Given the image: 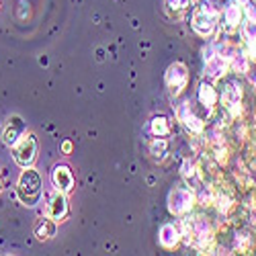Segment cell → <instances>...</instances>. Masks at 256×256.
Instances as JSON below:
<instances>
[{
	"label": "cell",
	"instance_id": "6da1fadb",
	"mask_svg": "<svg viewBox=\"0 0 256 256\" xmlns=\"http://www.w3.org/2000/svg\"><path fill=\"white\" fill-rule=\"evenodd\" d=\"M220 8L216 2L211 0H203L199 6H195L193 16H190V27L193 31L201 37H209L218 27V20H220Z\"/></svg>",
	"mask_w": 256,
	"mask_h": 256
},
{
	"label": "cell",
	"instance_id": "7a4b0ae2",
	"mask_svg": "<svg viewBox=\"0 0 256 256\" xmlns=\"http://www.w3.org/2000/svg\"><path fill=\"white\" fill-rule=\"evenodd\" d=\"M16 195L20 199V203L27 207H35L41 199V176L37 170H33L31 166L23 170V174L18 178L16 184Z\"/></svg>",
	"mask_w": 256,
	"mask_h": 256
},
{
	"label": "cell",
	"instance_id": "3957f363",
	"mask_svg": "<svg viewBox=\"0 0 256 256\" xmlns=\"http://www.w3.org/2000/svg\"><path fill=\"white\" fill-rule=\"evenodd\" d=\"M12 158L20 168L33 166V162L37 158V140H35L33 134L25 132L16 140V144L12 146Z\"/></svg>",
	"mask_w": 256,
	"mask_h": 256
},
{
	"label": "cell",
	"instance_id": "277c9868",
	"mask_svg": "<svg viewBox=\"0 0 256 256\" xmlns=\"http://www.w3.org/2000/svg\"><path fill=\"white\" fill-rule=\"evenodd\" d=\"M195 205V195L188 188H174L168 195V211L174 216H184L193 209Z\"/></svg>",
	"mask_w": 256,
	"mask_h": 256
},
{
	"label": "cell",
	"instance_id": "5b68a950",
	"mask_svg": "<svg viewBox=\"0 0 256 256\" xmlns=\"http://www.w3.org/2000/svg\"><path fill=\"white\" fill-rule=\"evenodd\" d=\"M188 82V70L182 62H174L172 66L166 70V86L172 96H178Z\"/></svg>",
	"mask_w": 256,
	"mask_h": 256
},
{
	"label": "cell",
	"instance_id": "8992f818",
	"mask_svg": "<svg viewBox=\"0 0 256 256\" xmlns=\"http://www.w3.org/2000/svg\"><path fill=\"white\" fill-rule=\"evenodd\" d=\"M240 100H242V86L238 82H228L222 92V102L230 115L240 113Z\"/></svg>",
	"mask_w": 256,
	"mask_h": 256
},
{
	"label": "cell",
	"instance_id": "52a82bcc",
	"mask_svg": "<svg viewBox=\"0 0 256 256\" xmlns=\"http://www.w3.org/2000/svg\"><path fill=\"white\" fill-rule=\"evenodd\" d=\"M244 18V10H242V6L236 2V0H232V2L224 8V14H222V27H224V33L226 35H230V33H234L236 29H240V20Z\"/></svg>",
	"mask_w": 256,
	"mask_h": 256
},
{
	"label": "cell",
	"instance_id": "ba28073f",
	"mask_svg": "<svg viewBox=\"0 0 256 256\" xmlns=\"http://www.w3.org/2000/svg\"><path fill=\"white\" fill-rule=\"evenodd\" d=\"M68 199H66V193H60V190H56V193L50 197V203L46 207V216L52 218L54 222H62V220H66L68 216Z\"/></svg>",
	"mask_w": 256,
	"mask_h": 256
},
{
	"label": "cell",
	"instance_id": "9c48e42d",
	"mask_svg": "<svg viewBox=\"0 0 256 256\" xmlns=\"http://www.w3.org/2000/svg\"><path fill=\"white\" fill-rule=\"evenodd\" d=\"M176 117H178V121L186 127V130H188L190 134H203L205 123L201 121V117H197V115H195V111L188 106V102L178 104V109H176Z\"/></svg>",
	"mask_w": 256,
	"mask_h": 256
},
{
	"label": "cell",
	"instance_id": "30bf717a",
	"mask_svg": "<svg viewBox=\"0 0 256 256\" xmlns=\"http://www.w3.org/2000/svg\"><path fill=\"white\" fill-rule=\"evenodd\" d=\"M52 182H54L56 190L68 195L70 190L74 188V174H72V170H70L66 164H58V166L52 170Z\"/></svg>",
	"mask_w": 256,
	"mask_h": 256
},
{
	"label": "cell",
	"instance_id": "8fae6325",
	"mask_svg": "<svg viewBox=\"0 0 256 256\" xmlns=\"http://www.w3.org/2000/svg\"><path fill=\"white\" fill-rule=\"evenodd\" d=\"M27 132V125H25V121L20 119L18 115H14V117H10V121H8V125L4 127V132H2V142L6 144V146H14L16 144V140L20 138Z\"/></svg>",
	"mask_w": 256,
	"mask_h": 256
},
{
	"label": "cell",
	"instance_id": "7c38bea8",
	"mask_svg": "<svg viewBox=\"0 0 256 256\" xmlns=\"http://www.w3.org/2000/svg\"><path fill=\"white\" fill-rule=\"evenodd\" d=\"M158 240H160V244L164 246V248H174V246H178V242L182 240V232L176 228V226H172V224H164L162 228H160V232H158Z\"/></svg>",
	"mask_w": 256,
	"mask_h": 256
},
{
	"label": "cell",
	"instance_id": "4fadbf2b",
	"mask_svg": "<svg viewBox=\"0 0 256 256\" xmlns=\"http://www.w3.org/2000/svg\"><path fill=\"white\" fill-rule=\"evenodd\" d=\"M230 68V62L224 60L222 56H213L209 60H205V74L211 78V80H218V78H224V74L228 72Z\"/></svg>",
	"mask_w": 256,
	"mask_h": 256
},
{
	"label": "cell",
	"instance_id": "5bb4252c",
	"mask_svg": "<svg viewBox=\"0 0 256 256\" xmlns=\"http://www.w3.org/2000/svg\"><path fill=\"white\" fill-rule=\"evenodd\" d=\"M197 98H199V102L205 106V109H213L216 102H218V90H216V86H213L211 82H201V86L197 90Z\"/></svg>",
	"mask_w": 256,
	"mask_h": 256
},
{
	"label": "cell",
	"instance_id": "9a60e30c",
	"mask_svg": "<svg viewBox=\"0 0 256 256\" xmlns=\"http://www.w3.org/2000/svg\"><path fill=\"white\" fill-rule=\"evenodd\" d=\"M56 224L58 222H54L52 218H41L37 224H35V236L39 238V240H50V238H54L56 236Z\"/></svg>",
	"mask_w": 256,
	"mask_h": 256
},
{
	"label": "cell",
	"instance_id": "2e32d148",
	"mask_svg": "<svg viewBox=\"0 0 256 256\" xmlns=\"http://www.w3.org/2000/svg\"><path fill=\"white\" fill-rule=\"evenodd\" d=\"M150 130H152V134H154L156 138H166V136L170 134V121H168V117L156 115V117L150 121Z\"/></svg>",
	"mask_w": 256,
	"mask_h": 256
},
{
	"label": "cell",
	"instance_id": "e0dca14e",
	"mask_svg": "<svg viewBox=\"0 0 256 256\" xmlns=\"http://www.w3.org/2000/svg\"><path fill=\"white\" fill-rule=\"evenodd\" d=\"M230 68H232L234 72H238V74H246V72L250 70V58H248V54L240 50L236 56L232 58Z\"/></svg>",
	"mask_w": 256,
	"mask_h": 256
},
{
	"label": "cell",
	"instance_id": "ac0fdd59",
	"mask_svg": "<svg viewBox=\"0 0 256 256\" xmlns=\"http://www.w3.org/2000/svg\"><path fill=\"white\" fill-rule=\"evenodd\" d=\"M166 150H168V144L164 138H156L152 144H150V152L154 158H164L166 156Z\"/></svg>",
	"mask_w": 256,
	"mask_h": 256
},
{
	"label": "cell",
	"instance_id": "d6986e66",
	"mask_svg": "<svg viewBox=\"0 0 256 256\" xmlns=\"http://www.w3.org/2000/svg\"><path fill=\"white\" fill-rule=\"evenodd\" d=\"M242 10H244V18L246 20H256V2L254 0H244Z\"/></svg>",
	"mask_w": 256,
	"mask_h": 256
},
{
	"label": "cell",
	"instance_id": "ffe728a7",
	"mask_svg": "<svg viewBox=\"0 0 256 256\" xmlns=\"http://www.w3.org/2000/svg\"><path fill=\"white\" fill-rule=\"evenodd\" d=\"M188 2H190V0H164L166 8H168V10H174V12L184 10V8L188 6Z\"/></svg>",
	"mask_w": 256,
	"mask_h": 256
},
{
	"label": "cell",
	"instance_id": "44dd1931",
	"mask_svg": "<svg viewBox=\"0 0 256 256\" xmlns=\"http://www.w3.org/2000/svg\"><path fill=\"white\" fill-rule=\"evenodd\" d=\"M195 166H193V162H190V160H184L182 162V176L184 178H195Z\"/></svg>",
	"mask_w": 256,
	"mask_h": 256
},
{
	"label": "cell",
	"instance_id": "7402d4cb",
	"mask_svg": "<svg viewBox=\"0 0 256 256\" xmlns=\"http://www.w3.org/2000/svg\"><path fill=\"white\" fill-rule=\"evenodd\" d=\"M218 207H220L222 211H228V209L232 207V197H230V195H220V197H218Z\"/></svg>",
	"mask_w": 256,
	"mask_h": 256
},
{
	"label": "cell",
	"instance_id": "603a6c76",
	"mask_svg": "<svg viewBox=\"0 0 256 256\" xmlns=\"http://www.w3.org/2000/svg\"><path fill=\"white\" fill-rule=\"evenodd\" d=\"M62 152H64V154H70V152H72V142H64V144H62Z\"/></svg>",
	"mask_w": 256,
	"mask_h": 256
},
{
	"label": "cell",
	"instance_id": "cb8c5ba5",
	"mask_svg": "<svg viewBox=\"0 0 256 256\" xmlns=\"http://www.w3.org/2000/svg\"><path fill=\"white\" fill-rule=\"evenodd\" d=\"M0 188H2V184H0Z\"/></svg>",
	"mask_w": 256,
	"mask_h": 256
}]
</instances>
